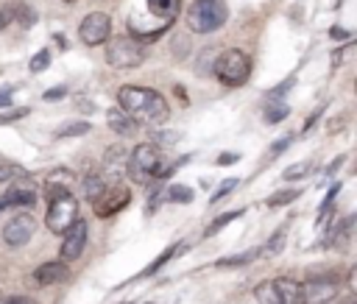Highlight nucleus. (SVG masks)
Here are the masks:
<instances>
[{"mask_svg": "<svg viewBox=\"0 0 357 304\" xmlns=\"http://www.w3.org/2000/svg\"><path fill=\"white\" fill-rule=\"evenodd\" d=\"M176 251H178V248H176V245H173V248H167V251H165V254H162V257H159V259H153V262H151V265H148V268H145V271H142V273H139V276H151V273H153V271H159V268H162V265H165V262H167V259H170V257H173V254H176Z\"/></svg>", "mask_w": 357, "mask_h": 304, "instance_id": "nucleus-30", "label": "nucleus"}, {"mask_svg": "<svg viewBox=\"0 0 357 304\" xmlns=\"http://www.w3.org/2000/svg\"><path fill=\"white\" fill-rule=\"evenodd\" d=\"M254 296H257V304H282L273 282H259L257 290H254Z\"/></svg>", "mask_w": 357, "mask_h": 304, "instance_id": "nucleus-20", "label": "nucleus"}, {"mask_svg": "<svg viewBox=\"0 0 357 304\" xmlns=\"http://www.w3.org/2000/svg\"><path fill=\"white\" fill-rule=\"evenodd\" d=\"M337 296V279L332 276H318L301 284V298L304 304H329Z\"/></svg>", "mask_w": 357, "mask_h": 304, "instance_id": "nucleus-11", "label": "nucleus"}, {"mask_svg": "<svg viewBox=\"0 0 357 304\" xmlns=\"http://www.w3.org/2000/svg\"><path fill=\"white\" fill-rule=\"evenodd\" d=\"M33 231H36V218L28 215V212H20V215L8 218V223L3 226V240L11 248H20L33 237Z\"/></svg>", "mask_w": 357, "mask_h": 304, "instance_id": "nucleus-9", "label": "nucleus"}, {"mask_svg": "<svg viewBox=\"0 0 357 304\" xmlns=\"http://www.w3.org/2000/svg\"><path fill=\"white\" fill-rule=\"evenodd\" d=\"M128 190L126 187H114V190H103V195L95 201V212L100 215V218H112V215H117L123 206H128Z\"/></svg>", "mask_w": 357, "mask_h": 304, "instance_id": "nucleus-12", "label": "nucleus"}, {"mask_svg": "<svg viewBox=\"0 0 357 304\" xmlns=\"http://www.w3.org/2000/svg\"><path fill=\"white\" fill-rule=\"evenodd\" d=\"M0 304H36V301L28 298V296H11V298H6V301H0Z\"/></svg>", "mask_w": 357, "mask_h": 304, "instance_id": "nucleus-38", "label": "nucleus"}, {"mask_svg": "<svg viewBox=\"0 0 357 304\" xmlns=\"http://www.w3.org/2000/svg\"><path fill=\"white\" fill-rule=\"evenodd\" d=\"M67 279V265L64 262H45L33 271V282L42 284V287H50L56 282H64Z\"/></svg>", "mask_w": 357, "mask_h": 304, "instance_id": "nucleus-13", "label": "nucleus"}, {"mask_svg": "<svg viewBox=\"0 0 357 304\" xmlns=\"http://www.w3.org/2000/svg\"><path fill=\"white\" fill-rule=\"evenodd\" d=\"M162 167V151L153 142H139L134 145V151H128L126 159V173L134 184H148Z\"/></svg>", "mask_w": 357, "mask_h": 304, "instance_id": "nucleus-2", "label": "nucleus"}, {"mask_svg": "<svg viewBox=\"0 0 357 304\" xmlns=\"http://www.w3.org/2000/svg\"><path fill=\"white\" fill-rule=\"evenodd\" d=\"M64 95H67V86H56V89L45 92V100H59V98H64Z\"/></svg>", "mask_w": 357, "mask_h": 304, "instance_id": "nucleus-36", "label": "nucleus"}, {"mask_svg": "<svg viewBox=\"0 0 357 304\" xmlns=\"http://www.w3.org/2000/svg\"><path fill=\"white\" fill-rule=\"evenodd\" d=\"M240 215H243L240 209H231V212H223V215H218V218H215V220H212V223L206 226L204 237H212V234H215V231H220V229H223V226H226L229 220H234V218H240Z\"/></svg>", "mask_w": 357, "mask_h": 304, "instance_id": "nucleus-26", "label": "nucleus"}, {"mask_svg": "<svg viewBox=\"0 0 357 304\" xmlns=\"http://www.w3.org/2000/svg\"><path fill=\"white\" fill-rule=\"evenodd\" d=\"M343 159H346V156H337L335 162H329V165H326V176H332V173H335V170L343 165Z\"/></svg>", "mask_w": 357, "mask_h": 304, "instance_id": "nucleus-41", "label": "nucleus"}, {"mask_svg": "<svg viewBox=\"0 0 357 304\" xmlns=\"http://www.w3.org/2000/svg\"><path fill=\"white\" fill-rule=\"evenodd\" d=\"M178 8H181V0H148V11L165 22H170L178 14Z\"/></svg>", "mask_w": 357, "mask_h": 304, "instance_id": "nucleus-16", "label": "nucleus"}, {"mask_svg": "<svg viewBox=\"0 0 357 304\" xmlns=\"http://www.w3.org/2000/svg\"><path fill=\"white\" fill-rule=\"evenodd\" d=\"M234 187H237V178H229V181H223V184H220V187L215 190V195H212L209 201H212V204H218V201H223V198H226V195H229V192H231Z\"/></svg>", "mask_w": 357, "mask_h": 304, "instance_id": "nucleus-33", "label": "nucleus"}, {"mask_svg": "<svg viewBox=\"0 0 357 304\" xmlns=\"http://www.w3.org/2000/svg\"><path fill=\"white\" fill-rule=\"evenodd\" d=\"M33 204H36V184L28 176L14 178V184L0 198V209H8V206H33Z\"/></svg>", "mask_w": 357, "mask_h": 304, "instance_id": "nucleus-10", "label": "nucleus"}, {"mask_svg": "<svg viewBox=\"0 0 357 304\" xmlns=\"http://www.w3.org/2000/svg\"><path fill=\"white\" fill-rule=\"evenodd\" d=\"M329 36H332V39H349L351 33H349V31H343V28H329Z\"/></svg>", "mask_w": 357, "mask_h": 304, "instance_id": "nucleus-40", "label": "nucleus"}, {"mask_svg": "<svg viewBox=\"0 0 357 304\" xmlns=\"http://www.w3.org/2000/svg\"><path fill=\"white\" fill-rule=\"evenodd\" d=\"M282 245H284V226H282V229L268 240V245H262V248H259V254L273 257V254H279V251H282Z\"/></svg>", "mask_w": 357, "mask_h": 304, "instance_id": "nucleus-27", "label": "nucleus"}, {"mask_svg": "<svg viewBox=\"0 0 357 304\" xmlns=\"http://www.w3.org/2000/svg\"><path fill=\"white\" fill-rule=\"evenodd\" d=\"M167 198L176 201V204H190V201H192V190L184 187V184H173V187L167 190Z\"/></svg>", "mask_w": 357, "mask_h": 304, "instance_id": "nucleus-28", "label": "nucleus"}, {"mask_svg": "<svg viewBox=\"0 0 357 304\" xmlns=\"http://www.w3.org/2000/svg\"><path fill=\"white\" fill-rule=\"evenodd\" d=\"M11 95H14V86H6V89H0V109H6V106H8Z\"/></svg>", "mask_w": 357, "mask_h": 304, "instance_id": "nucleus-37", "label": "nucleus"}, {"mask_svg": "<svg viewBox=\"0 0 357 304\" xmlns=\"http://www.w3.org/2000/svg\"><path fill=\"white\" fill-rule=\"evenodd\" d=\"M64 3H75V0H64Z\"/></svg>", "mask_w": 357, "mask_h": 304, "instance_id": "nucleus-43", "label": "nucleus"}, {"mask_svg": "<svg viewBox=\"0 0 357 304\" xmlns=\"http://www.w3.org/2000/svg\"><path fill=\"white\" fill-rule=\"evenodd\" d=\"M226 17L229 8L223 0H192V6L187 8V28L195 33H212L223 28Z\"/></svg>", "mask_w": 357, "mask_h": 304, "instance_id": "nucleus-3", "label": "nucleus"}, {"mask_svg": "<svg viewBox=\"0 0 357 304\" xmlns=\"http://www.w3.org/2000/svg\"><path fill=\"white\" fill-rule=\"evenodd\" d=\"M215 75L223 86H240L251 75V59L243 50H226L215 61Z\"/></svg>", "mask_w": 357, "mask_h": 304, "instance_id": "nucleus-5", "label": "nucleus"}, {"mask_svg": "<svg viewBox=\"0 0 357 304\" xmlns=\"http://www.w3.org/2000/svg\"><path fill=\"white\" fill-rule=\"evenodd\" d=\"M273 287H276V293H279L282 304H304V298H301V284H298L296 279L282 276V279H276V282H273Z\"/></svg>", "mask_w": 357, "mask_h": 304, "instance_id": "nucleus-14", "label": "nucleus"}, {"mask_svg": "<svg viewBox=\"0 0 357 304\" xmlns=\"http://www.w3.org/2000/svg\"><path fill=\"white\" fill-rule=\"evenodd\" d=\"M109 33H112V20H109L103 11L86 14V17L81 20V25H78V36H81V42L89 45V47L103 45V42L109 39Z\"/></svg>", "mask_w": 357, "mask_h": 304, "instance_id": "nucleus-7", "label": "nucleus"}, {"mask_svg": "<svg viewBox=\"0 0 357 304\" xmlns=\"http://www.w3.org/2000/svg\"><path fill=\"white\" fill-rule=\"evenodd\" d=\"M6 25H8V11H3V8H0V31H3Z\"/></svg>", "mask_w": 357, "mask_h": 304, "instance_id": "nucleus-42", "label": "nucleus"}, {"mask_svg": "<svg viewBox=\"0 0 357 304\" xmlns=\"http://www.w3.org/2000/svg\"><path fill=\"white\" fill-rule=\"evenodd\" d=\"M20 176H28L25 167H20V165H14V162H8V159H0V184H3V181H14V178H20Z\"/></svg>", "mask_w": 357, "mask_h": 304, "instance_id": "nucleus-24", "label": "nucleus"}, {"mask_svg": "<svg viewBox=\"0 0 357 304\" xmlns=\"http://www.w3.org/2000/svg\"><path fill=\"white\" fill-rule=\"evenodd\" d=\"M117 103L120 109L134 120V123H145V126H159L170 117V106L167 100L148 86H137V84H126L117 92Z\"/></svg>", "mask_w": 357, "mask_h": 304, "instance_id": "nucleus-1", "label": "nucleus"}, {"mask_svg": "<svg viewBox=\"0 0 357 304\" xmlns=\"http://www.w3.org/2000/svg\"><path fill=\"white\" fill-rule=\"evenodd\" d=\"M64 240H61V259L64 262H73V259H78L81 254H84V248H86V240H89V229H86V220H81V218H75L64 231Z\"/></svg>", "mask_w": 357, "mask_h": 304, "instance_id": "nucleus-8", "label": "nucleus"}, {"mask_svg": "<svg viewBox=\"0 0 357 304\" xmlns=\"http://www.w3.org/2000/svg\"><path fill=\"white\" fill-rule=\"evenodd\" d=\"M290 114V106L284 103V100H276V103H271L268 109H265V123H279V120H284Z\"/></svg>", "mask_w": 357, "mask_h": 304, "instance_id": "nucleus-22", "label": "nucleus"}, {"mask_svg": "<svg viewBox=\"0 0 357 304\" xmlns=\"http://www.w3.org/2000/svg\"><path fill=\"white\" fill-rule=\"evenodd\" d=\"M259 251H243V254H231V257H220L215 265L218 268H240V265H248Z\"/></svg>", "mask_w": 357, "mask_h": 304, "instance_id": "nucleus-21", "label": "nucleus"}, {"mask_svg": "<svg viewBox=\"0 0 357 304\" xmlns=\"http://www.w3.org/2000/svg\"><path fill=\"white\" fill-rule=\"evenodd\" d=\"M106 123H109L112 131H117V134H123V137H128V134L137 131V123H134L123 109H109V112H106Z\"/></svg>", "mask_w": 357, "mask_h": 304, "instance_id": "nucleus-15", "label": "nucleus"}, {"mask_svg": "<svg viewBox=\"0 0 357 304\" xmlns=\"http://www.w3.org/2000/svg\"><path fill=\"white\" fill-rule=\"evenodd\" d=\"M0 212H3V209H0Z\"/></svg>", "mask_w": 357, "mask_h": 304, "instance_id": "nucleus-44", "label": "nucleus"}, {"mask_svg": "<svg viewBox=\"0 0 357 304\" xmlns=\"http://www.w3.org/2000/svg\"><path fill=\"white\" fill-rule=\"evenodd\" d=\"M47 64H50V53H47V50H39V53L31 59V73H42Z\"/></svg>", "mask_w": 357, "mask_h": 304, "instance_id": "nucleus-32", "label": "nucleus"}, {"mask_svg": "<svg viewBox=\"0 0 357 304\" xmlns=\"http://www.w3.org/2000/svg\"><path fill=\"white\" fill-rule=\"evenodd\" d=\"M106 61L114 70H134L145 61V45L137 42V39H128V36L112 39L109 47H106Z\"/></svg>", "mask_w": 357, "mask_h": 304, "instance_id": "nucleus-6", "label": "nucleus"}, {"mask_svg": "<svg viewBox=\"0 0 357 304\" xmlns=\"http://www.w3.org/2000/svg\"><path fill=\"white\" fill-rule=\"evenodd\" d=\"M290 142H293V137H284V139H276L273 145H271V153L276 156V153H282L284 148H290Z\"/></svg>", "mask_w": 357, "mask_h": 304, "instance_id": "nucleus-35", "label": "nucleus"}, {"mask_svg": "<svg viewBox=\"0 0 357 304\" xmlns=\"http://www.w3.org/2000/svg\"><path fill=\"white\" fill-rule=\"evenodd\" d=\"M86 131H92V126L84 123V120H78V123H64V126H59L56 137H81V134H86Z\"/></svg>", "mask_w": 357, "mask_h": 304, "instance_id": "nucleus-25", "label": "nucleus"}, {"mask_svg": "<svg viewBox=\"0 0 357 304\" xmlns=\"http://www.w3.org/2000/svg\"><path fill=\"white\" fill-rule=\"evenodd\" d=\"M296 198H298V190H279V192H273L268 198V206H284V204H290Z\"/></svg>", "mask_w": 357, "mask_h": 304, "instance_id": "nucleus-29", "label": "nucleus"}, {"mask_svg": "<svg viewBox=\"0 0 357 304\" xmlns=\"http://www.w3.org/2000/svg\"><path fill=\"white\" fill-rule=\"evenodd\" d=\"M70 184H73V173H70V170H53V173L47 176V184H45V195L50 198L53 192L70 190Z\"/></svg>", "mask_w": 357, "mask_h": 304, "instance_id": "nucleus-19", "label": "nucleus"}, {"mask_svg": "<svg viewBox=\"0 0 357 304\" xmlns=\"http://www.w3.org/2000/svg\"><path fill=\"white\" fill-rule=\"evenodd\" d=\"M25 114H28L25 106H22V109H20V106H8V112H0V126H3V123H14V120H20V117H25Z\"/></svg>", "mask_w": 357, "mask_h": 304, "instance_id": "nucleus-31", "label": "nucleus"}, {"mask_svg": "<svg viewBox=\"0 0 357 304\" xmlns=\"http://www.w3.org/2000/svg\"><path fill=\"white\" fill-rule=\"evenodd\" d=\"M126 159H128V153H126L120 145L109 148V151H106V156H103V167H106V173H112V176L126 173Z\"/></svg>", "mask_w": 357, "mask_h": 304, "instance_id": "nucleus-17", "label": "nucleus"}, {"mask_svg": "<svg viewBox=\"0 0 357 304\" xmlns=\"http://www.w3.org/2000/svg\"><path fill=\"white\" fill-rule=\"evenodd\" d=\"M103 190H106V181H103L100 173H86V176L81 178V192H84V198L98 201V198L103 195Z\"/></svg>", "mask_w": 357, "mask_h": 304, "instance_id": "nucleus-18", "label": "nucleus"}, {"mask_svg": "<svg viewBox=\"0 0 357 304\" xmlns=\"http://www.w3.org/2000/svg\"><path fill=\"white\" fill-rule=\"evenodd\" d=\"M78 218V198L70 190L53 192L47 198V212H45V223L53 234H61L73 220Z\"/></svg>", "mask_w": 357, "mask_h": 304, "instance_id": "nucleus-4", "label": "nucleus"}, {"mask_svg": "<svg viewBox=\"0 0 357 304\" xmlns=\"http://www.w3.org/2000/svg\"><path fill=\"white\" fill-rule=\"evenodd\" d=\"M290 86H293V78H287V81H282V84H279V86H276V89H273V92L268 95V100H276V98H279L282 92H287Z\"/></svg>", "mask_w": 357, "mask_h": 304, "instance_id": "nucleus-34", "label": "nucleus"}, {"mask_svg": "<svg viewBox=\"0 0 357 304\" xmlns=\"http://www.w3.org/2000/svg\"><path fill=\"white\" fill-rule=\"evenodd\" d=\"M312 170H315V165H312V162H296V165H290V167L284 170V176H282V178H287V181H298V178L310 176Z\"/></svg>", "mask_w": 357, "mask_h": 304, "instance_id": "nucleus-23", "label": "nucleus"}, {"mask_svg": "<svg viewBox=\"0 0 357 304\" xmlns=\"http://www.w3.org/2000/svg\"><path fill=\"white\" fill-rule=\"evenodd\" d=\"M240 159V153H220L218 156V165H234Z\"/></svg>", "mask_w": 357, "mask_h": 304, "instance_id": "nucleus-39", "label": "nucleus"}]
</instances>
